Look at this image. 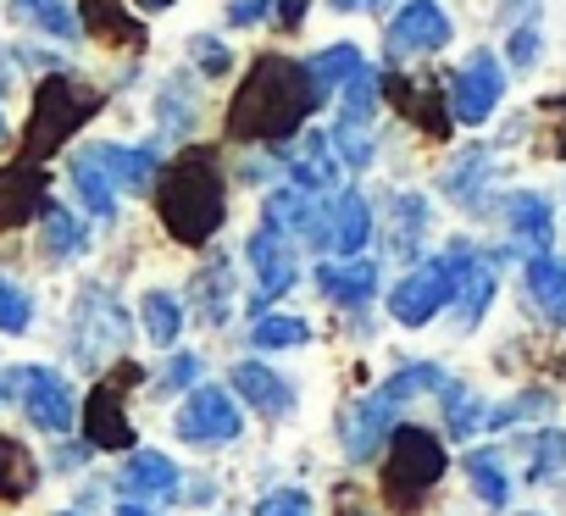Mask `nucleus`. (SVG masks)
Instances as JSON below:
<instances>
[{
  "label": "nucleus",
  "mask_w": 566,
  "mask_h": 516,
  "mask_svg": "<svg viewBox=\"0 0 566 516\" xmlns=\"http://www.w3.org/2000/svg\"><path fill=\"white\" fill-rule=\"evenodd\" d=\"M317 106L323 101L312 89L306 62L266 51V56H255V67L244 73V84L228 106V139H239V145H290Z\"/></svg>",
  "instance_id": "obj_1"
},
{
  "label": "nucleus",
  "mask_w": 566,
  "mask_h": 516,
  "mask_svg": "<svg viewBox=\"0 0 566 516\" xmlns=\"http://www.w3.org/2000/svg\"><path fill=\"white\" fill-rule=\"evenodd\" d=\"M156 211L178 244H211V233L228 217V178H222L217 150L206 145L178 150L156 178Z\"/></svg>",
  "instance_id": "obj_2"
},
{
  "label": "nucleus",
  "mask_w": 566,
  "mask_h": 516,
  "mask_svg": "<svg viewBox=\"0 0 566 516\" xmlns=\"http://www.w3.org/2000/svg\"><path fill=\"white\" fill-rule=\"evenodd\" d=\"M101 106H106L101 89H90V84H78V78H67V73L45 78L40 95H34V117H29V128H23V161H45L51 150H62Z\"/></svg>",
  "instance_id": "obj_3"
},
{
  "label": "nucleus",
  "mask_w": 566,
  "mask_h": 516,
  "mask_svg": "<svg viewBox=\"0 0 566 516\" xmlns=\"http://www.w3.org/2000/svg\"><path fill=\"white\" fill-rule=\"evenodd\" d=\"M384 450H389V461H384V499H389L400 516H417L422 499H428V488L444 477L450 455H444L439 433H428V428H417V422L395 428Z\"/></svg>",
  "instance_id": "obj_4"
},
{
  "label": "nucleus",
  "mask_w": 566,
  "mask_h": 516,
  "mask_svg": "<svg viewBox=\"0 0 566 516\" xmlns=\"http://www.w3.org/2000/svg\"><path fill=\"white\" fill-rule=\"evenodd\" d=\"M467 267H472V250H467V244H450L444 255H428V262H422L411 278L395 284L389 317H395L400 328H428V323L439 317V306H450V301L461 295Z\"/></svg>",
  "instance_id": "obj_5"
},
{
  "label": "nucleus",
  "mask_w": 566,
  "mask_h": 516,
  "mask_svg": "<svg viewBox=\"0 0 566 516\" xmlns=\"http://www.w3.org/2000/svg\"><path fill=\"white\" fill-rule=\"evenodd\" d=\"M123 345H128V312L117 306V295L101 289V284L84 289L78 306H73V356H78V367H106V361L123 356Z\"/></svg>",
  "instance_id": "obj_6"
},
{
  "label": "nucleus",
  "mask_w": 566,
  "mask_h": 516,
  "mask_svg": "<svg viewBox=\"0 0 566 516\" xmlns=\"http://www.w3.org/2000/svg\"><path fill=\"white\" fill-rule=\"evenodd\" d=\"M0 394H18V400H23V411H29V422H34V428H45V433H67V428H73V417H78L67 378H62V372H51V367L7 372V378H0Z\"/></svg>",
  "instance_id": "obj_7"
},
{
  "label": "nucleus",
  "mask_w": 566,
  "mask_h": 516,
  "mask_svg": "<svg viewBox=\"0 0 566 516\" xmlns=\"http://www.w3.org/2000/svg\"><path fill=\"white\" fill-rule=\"evenodd\" d=\"M500 95H505V67H500L494 51H472L450 78V112L467 128H483L500 112Z\"/></svg>",
  "instance_id": "obj_8"
},
{
  "label": "nucleus",
  "mask_w": 566,
  "mask_h": 516,
  "mask_svg": "<svg viewBox=\"0 0 566 516\" xmlns=\"http://www.w3.org/2000/svg\"><path fill=\"white\" fill-rule=\"evenodd\" d=\"M128 383H139L134 361H123L106 383L90 389V400H84V439H90V450H134V428H128V411H123V389Z\"/></svg>",
  "instance_id": "obj_9"
},
{
  "label": "nucleus",
  "mask_w": 566,
  "mask_h": 516,
  "mask_svg": "<svg viewBox=\"0 0 566 516\" xmlns=\"http://www.w3.org/2000/svg\"><path fill=\"white\" fill-rule=\"evenodd\" d=\"M244 255H250V267H255V317H261V306H272L277 295H290L295 284H301V262H295V244H290V233H277L272 222H261L255 233H250V244H244Z\"/></svg>",
  "instance_id": "obj_10"
},
{
  "label": "nucleus",
  "mask_w": 566,
  "mask_h": 516,
  "mask_svg": "<svg viewBox=\"0 0 566 516\" xmlns=\"http://www.w3.org/2000/svg\"><path fill=\"white\" fill-rule=\"evenodd\" d=\"M172 428H178L184 444H228V439H239L244 422H239V406L228 400V389L200 383V389H189V400L178 406Z\"/></svg>",
  "instance_id": "obj_11"
},
{
  "label": "nucleus",
  "mask_w": 566,
  "mask_h": 516,
  "mask_svg": "<svg viewBox=\"0 0 566 516\" xmlns=\"http://www.w3.org/2000/svg\"><path fill=\"white\" fill-rule=\"evenodd\" d=\"M450 18L439 0H406L389 23V62L395 56H428V51H444L450 45Z\"/></svg>",
  "instance_id": "obj_12"
},
{
  "label": "nucleus",
  "mask_w": 566,
  "mask_h": 516,
  "mask_svg": "<svg viewBox=\"0 0 566 516\" xmlns=\"http://www.w3.org/2000/svg\"><path fill=\"white\" fill-rule=\"evenodd\" d=\"M389 106L417 128V134H428V139H450V123H455V112H450V101L439 95V84L433 78H406V73H389Z\"/></svg>",
  "instance_id": "obj_13"
},
{
  "label": "nucleus",
  "mask_w": 566,
  "mask_h": 516,
  "mask_svg": "<svg viewBox=\"0 0 566 516\" xmlns=\"http://www.w3.org/2000/svg\"><path fill=\"white\" fill-rule=\"evenodd\" d=\"M45 167L40 161H18V167H0V233L7 228H23L29 217H40L51 200H45Z\"/></svg>",
  "instance_id": "obj_14"
},
{
  "label": "nucleus",
  "mask_w": 566,
  "mask_h": 516,
  "mask_svg": "<svg viewBox=\"0 0 566 516\" xmlns=\"http://www.w3.org/2000/svg\"><path fill=\"white\" fill-rule=\"evenodd\" d=\"M266 222L290 239H306V244H328V211H317L306 200V189H272L266 194Z\"/></svg>",
  "instance_id": "obj_15"
},
{
  "label": "nucleus",
  "mask_w": 566,
  "mask_h": 516,
  "mask_svg": "<svg viewBox=\"0 0 566 516\" xmlns=\"http://www.w3.org/2000/svg\"><path fill=\"white\" fill-rule=\"evenodd\" d=\"M395 411H400V406L384 400V394L350 406V422H345V455H350V461H373V455L389 444V433H395Z\"/></svg>",
  "instance_id": "obj_16"
},
{
  "label": "nucleus",
  "mask_w": 566,
  "mask_h": 516,
  "mask_svg": "<svg viewBox=\"0 0 566 516\" xmlns=\"http://www.w3.org/2000/svg\"><path fill=\"white\" fill-rule=\"evenodd\" d=\"M283 161H290V183L295 189H334L339 183V150H334V134H312L301 139V150H283Z\"/></svg>",
  "instance_id": "obj_17"
},
{
  "label": "nucleus",
  "mask_w": 566,
  "mask_h": 516,
  "mask_svg": "<svg viewBox=\"0 0 566 516\" xmlns=\"http://www.w3.org/2000/svg\"><path fill=\"white\" fill-rule=\"evenodd\" d=\"M233 394H239L244 406H255L261 417H272V422L295 411V389L283 383L272 367H261V361H239V367H233Z\"/></svg>",
  "instance_id": "obj_18"
},
{
  "label": "nucleus",
  "mask_w": 566,
  "mask_h": 516,
  "mask_svg": "<svg viewBox=\"0 0 566 516\" xmlns=\"http://www.w3.org/2000/svg\"><path fill=\"white\" fill-rule=\"evenodd\" d=\"M90 156L106 167V178L117 189H134V194H150L156 178H161V156L150 145H139V150H128V145H95Z\"/></svg>",
  "instance_id": "obj_19"
},
{
  "label": "nucleus",
  "mask_w": 566,
  "mask_h": 516,
  "mask_svg": "<svg viewBox=\"0 0 566 516\" xmlns=\"http://www.w3.org/2000/svg\"><path fill=\"white\" fill-rule=\"evenodd\" d=\"M367 239H373V211H367L361 189H339L328 200V250L334 255H361Z\"/></svg>",
  "instance_id": "obj_20"
},
{
  "label": "nucleus",
  "mask_w": 566,
  "mask_h": 516,
  "mask_svg": "<svg viewBox=\"0 0 566 516\" xmlns=\"http://www.w3.org/2000/svg\"><path fill=\"white\" fill-rule=\"evenodd\" d=\"M522 295L538 306L544 323L566 328V267L549 262V255H527L522 262Z\"/></svg>",
  "instance_id": "obj_21"
},
{
  "label": "nucleus",
  "mask_w": 566,
  "mask_h": 516,
  "mask_svg": "<svg viewBox=\"0 0 566 516\" xmlns=\"http://www.w3.org/2000/svg\"><path fill=\"white\" fill-rule=\"evenodd\" d=\"M422 244H428V200L417 189H400L389 200V255L395 262H417Z\"/></svg>",
  "instance_id": "obj_22"
},
{
  "label": "nucleus",
  "mask_w": 566,
  "mask_h": 516,
  "mask_svg": "<svg viewBox=\"0 0 566 516\" xmlns=\"http://www.w3.org/2000/svg\"><path fill=\"white\" fill-rule=\"evenodd\" d=\"M84 34L101 40V45H117V51H145V29L128 18L123 0H84Z\"/></svg>",
  "instance_id": "obj_23"
},
{
  "label": "nucleus",
  "mask_w": 566,
  "mask_h": 516,
  "mask_svg": "<svg viewBox=\"0 0 566 516\" xmlns=\"http://www.w3.org/2000/svg\"><path fill=\"white\" fill-rule=\"evenodd\" d=\"M500 217H505V228H511L516 239H527V244H538V250L555 239V211H549V200L533 194V189L505 194V200H500Z\"/></svg>",
  "instance_id": "obj_24"
},
{
  "label": "nucleus",
  "mask_w": 566,
  "mask_h": 516,
  "mask_svg": "<svg viewBox=\"0 0 566 516\" xmlns=\"http://www.w3.org/2000/svg\"><path fill=\"white\" fill-rule=\"evenodd\" d=\"M317 289L339 306H367L373 289H378V267L361 262V255H350V262H339V267H317Z\"/></svg>",
  "instance_id": "obj_25"
},
{
  "label": "nucleus",
  "mask_w": 566,
  "mask_h": 516,
  "mask_svg": "<svg viewBox=\"0 0 566 516\" xmlns=\"http://www.w3.org/2000/svg\"><path fill=\"white\" fill-rule=\"evenodd\" d=\"M189 301H195V312H200V323H206V328H222V323H228V312H233V273H228L222 255H217L211 267H200V273H195Z\"/></svg>",
  "instance_id": "obj_26"
},
{
  "label": "nucleus",
  "mask_w": 566,
  "mask_h": 516,
  "mask_svg": "<svg viewBox=\"0 0 566 516\" xmlns=\"http://www.w3.org/2000/svg\"><path fill=\"white\" fill-rule=\"evenodd\" d=\"M178 466L161 455V450H134L128 466H123V488L128 494H156V499H172L178 494Z\"/></svg>",
  "instance_id": "obj_27"
},
{
  "label": "nucleus",
  "mask_w": 566,
  "mask_h": 516,
  "mask_svg": "<svg viewBox=\"0 0 566 516\" xmlns=\"http://www.w3.org/2000/svg\"><path fill=\"white\" fill-rule=\"evenodd\" d=\"M461 211H483V194H489V156L483 150H467L450 172H444V183H439Z\"/></svg>",
  "instance_id": "obj_28"
},
{
  "label": "nucleus",
  "mask_w": 566,
  "mask_h": 516,
  "mask_svg": "<svg viewBox=\"0 0 566 516\" xmlns=\"http://www.w3.org/2000/svg\"><path fill=\"white\" fill-rule=\"evenodd\" d=\"M306 73H312L317 101H328L334 89H345V84L361 73V51H356V45H328L323 56H312V62H306Z\"/></svg>",
  "instance_id": "obj_29"
},
{
  "label": "nucleus",
  "mask_w": 566,
  "mask_h": 516,
  "mask_svg": "<svg viewBox=\"0 0 566 516\" xmlns=\"http://www.w3.org/2000/svg\"><path fill=\"white\" fill-rule=\"evenodd\" d=\"M73 189H78V200H84V211H90V217H101V222H112V217H117L112 178H106V167H101L90 150L73 161Z\"/></svg>",
  "instance_id": "obj_30"
},
{
  "label": "nucleus",
  "mask_w": 566,
  "mask_h": 516,
  "mask_svg": "<svg viewBox=\"0 0 566 516\" xmlns=\"http://www.w3.org/2000/svg\"><path fill=\"white\" fill-rule=\"evenodd\" d=\"M467 477H472V488H478V499L489 505V510H505L511 505V477H505V466H500V450H467Z\"/></svg>",
  "instance_id": "obj_31"
},
{
  "label": "nucleus",
  "mask_w": 566,
  "mask_h": 516,
  "mask_svg": "<svg viewBox=\"0 0 566 516\" xmlns=\"http://www.w3.org/2000/svg\"><path fill=\"white\" fill-rule=\"evenodd\" d=\"M560 466H566V433L560 428H538V433L522 439V477L527 483H544Z\"/></svg>",
  "instance_id": "obj_32"
},
{
  "label": "nucleus",
  "mask_w": 566,
  "mask_h": 516,
  "mask_svg": "<svg viewBox=\"0 0 566 516\" xmlns=\"http://www.w3.org/2000/svg\"><path fill=\"white\" fill-rule=\"evenodd\" d=\"M139 317H145L150 345H161V350H172V345H178V334H184V301H178V295L150 289V295L139 301Z\"/></svg>",
  "instance_id": "obj_33"
},
{
  "label": "nucleus",
  "mask_w": 566,
  "mask_h": 516,
  "mask_svg": "<svg viewBox=\"0 0 566 516\" xmlns=\"http://www.w3.org/2000/svg\"><path fill=\"white\" fill-rule=\"evenodd\" d=\"M40 250L51 255V262H67V255H78L84 250V228H78V217L73 211H62V206H45L40 211Z\"/></svg>",
  "instance_id": "obj_34"
},
{
  "label": "nucleus",
  "mask_w": 566,
  "mask_h": 516,
  "mask_svg": "<svg viewBox=\"0 0 566 516\" xmlns=\"http://www.w3.org/2000/svg\"><path fill=\"white\" fill-rule=\"evenodd\" d=\"M444 428L455 433V439H472L478 428H489V417H483V406H478V394L467 389V383H450L444 378Z\"/></svg>",
  "instance_id": "obj_35"
},
{
  "label": "nucleus",
  "mask_w": 566,
  "mask_h": 516,
  "mask_svg": "<svg viewBox=\"0 0 566 516\" xmlns=\"http://www.w3.org/2000/svg\"><path fill=\"white\" fill-rule=\"evenodd\" d=\"M489 301H494V262L483 255V262H472V267H467V278H461V295H455V306H461V323L472 328V323L489 312Z\"/></svg>",
  "instance_id": "obj_36"
},
{
  "label": "nucleus",
  "mask_w": 566,
  "mask_h": 516,
  "mask_svg": "<svg viewBox=\"0 0 566 516\" xmlns=\"http://www.w3.org/2000/svg\"><path fill=\"white\" fill-rule=\"evenodd\" d=\"M34 461H29V450L23 444H12V439H0V499H23V494H34Z\"/></svg>",
  "instance_id": "obj_37"
},
{
  "label": "nucleus",
  "mask_w": 566,
  "mask_h": 516,
  "mask_svg": "<svg viewBox=\"0 0 566 516\" xmlns=\"http://www.w3.org/2000/svg\"><path fill=\"white\" fill-rule=\"evenodd\" d=\"M433 389H444V372L433 367V361H411V367H400L378 394L384 400H395V406H406V400H417V394H433Z\"/></svg>",
  "instance_id": "obj_38"
},
{
  "label": "nucleus",
  "mask_w": 566,
  "mask_h": 516,
  "mask_svg": "<svg viewBox=\"0 0 566 516\" xmlns=\"http://www.w3.org/2000/svg\"><path fill=\"white\" fill-rule=\"evenodd\" d=\"M18 18L34 23L40 34H56V40H78V29H84L62 0H18Z\"/></svg>",
  "instance_id": "obj_39"
},
{
  "label": "nucleus",
  "mask_w": 566,
  "mask_h": 516,
  "mask_svg": "<svg viewBox=\"0 0 566 516\" xmlns=\"http://www.w3.org/2000/svg\"><path fill=\"white\" fill-rule=\"evenodd\" d=\"M306 339H312L306 317H255V328H250L255 350H290V345H306Z\"/></svg>",
  "instance_id": "obj_40"
},
{
  "label": "nucleus",
  "mask_w": 566,
  "mask_h": 516,
  "mask_svg": "<svg viewBox=\"0 0 566 516\" xmlns=\"http://www.w3.org/2000/svg\"><path fill=\"white\" fill-rule=\"evenodd\" d=\"M378 89H384V78L378 73H356L350 84H345V106H339V123H356V128H367V117L378 112Z\"/></svg>",
  "instance_id": "obj_41"
},
{
  "label": "nucleus",
  "mask_w": 566,
  "mask_h": 516,
  "mask_svg": "<svg viewBox=\"0 0 566 516\" xmlns=\"http://www.w3.org/2000/svg\"><path fill=\"white\" fill-rule=\"evenodd\" d=\"M156 117H161V128L189 134V123H195V95H189L184 78H167V89H161V101H156Z\"/></svg>",
  "instance_id": "obj_42"
},
{
  "label": "nucleus",
  "mask_w": 566,
  "mask_h": 516,
  "mask_svg": "<svg viewBox=\"0 0 566 516\" xmlns=\"http://www.w3.org/2000/svg\"><path fill=\"white\" fill-rule=\"evenodd\" d=\"M544 411H555L549 389H527V394H516V400L494 406V411H489V428H511V422H522V417H544Z\"/></svg>",
  "instance_id": "obj_43"
},
{
  "label": "nucleus",
  "mask_w": 566,
  "mask_h": 516,
  "mask_svg": "<svg viewBox=\"0 0 566 516\" xmlns=\"http://www.w3.org/2000/svg\"><path fill=\"white\" fill-rule=\"evenodd\" d=\"M29 323H34V301L0 278V334H29Z\"/></svg>",
  "instance_id": "obj_44"
},
{
  "label": "nucleus",
  "mask_w": 566,
  "mask_h": 516,
  "mask_svg": "<svg viewBox=\"0 0 566 516\" xmlns=\"http://www.w3.org/2000/svg\"><path fill=\"white\" fill-rule=\"evenodd\" d=\"M189 56H195V67H200L206 78H222V73H233V51H228L217 34H195V40H189Z\"/></svg>",
  "instance_id": "obj_45"
},
{
  "label": "nucleus",
  "mask_w": 566,
  "mask_h": 516,
  "mask_svg": "<svg viewBox=\"0 0 566 516\" xmlns=\"http://www.w3.org/2000/svg\"><path fill=\"white\" fill-rule=\"evenodd\" d=\"M334 150H339V161L356 167V172L373 161V139H367V128H356V123H339V128H334Z\"/></svg>",
  "instance_id": "obj_46"
},
{
  "label": "nucleus",
  "mask_w": 566,
  "mask_h": 516,
  "mask_svg": "<svg viewBox=\"0 0 566 516\" xmlns=\"http://www.w3.org/2000/svg\"><path fill=\"white\" fill-rule=\"evenodd\" d=\"M255 516H312V494H301V488H277V494H266V499L255 505Z\"/></svg>",
  "instance_id": "obj_47"
},
{
  "label": "nucleus",
  "mask_w": 566,
  "mask_h": 516,
  "mask_svg": "<svg viewBox=\"0 0 566 516\" xmlns=\"http://www.w3.org/2000/svg\"><path fill=\"white\" fill-rule=\"evenodd\" d=\"M195 378H200V356H189V350H184V356H172V361H167V372H161V383H167V389H189Z\"/></svg>",
  "instance_id": "obj_48"
},
{
  "label": "nucleus",
  "mask_w": 566,
  "mask_h": 516,
  "mask_svg": "<svg viewBox=\"0 0 566 516\" xmlns=\"http://www.w3.org/2000/svg\"><path fill=\"white\" fill-rule=\"evenodd\" d=\"M511 62H516V67H522V73H527V67H533V62H538V34H533V23H527V29H516V34H511Z\"/></svg>",
  "instance_id": "obj_49"
},
{
  "label": "nucleus",
  "mask_w": 566,
  "mask_h": 516,
  "mask_svg": "<svg viewBox=\"0 0 566 516\" xmlns=\"http://www.w3.org/2000/svg\"><path fill=\"white\" fill-rule=\"evenodd\" d=\"M272 7H277V12H272V23H277V29H301L312 0H272Z\"/></svg>",
  "instance_id": "obj_50"
},
{
  "label": "nucleus",
  "mask_w": 566,
  "mask_h": 516,
  "mask_svg": "<svg viewBox=\"0 0 566 516\" xmlns=\"http://www.w3.org/2000/svg\"><path fill=\"white\" fill-rule=\"evenodd\" d=\"M255 18H266L261 0H233V7H228V23H233V29H250Z\"/></svg>",
  "instance_id": "obj_51"
},
{
  "label": "nucleus",
  "mask_w": 566,
  "mask_h": 516,
  "mask_svg": "<svg viewBox=\"0 0 566 516\" xmlns=\"http://www.w3.org/2000/svg\"><path fill=\"white\" fill-rule=\"evenodd\" d=\"M334 494H339V516H373V510H367V499H361V488H356V483H345V488H334Z\"/></svg>",
  "instance_id": "obj_52"
},
{
  "label": "nucleus",
  "mask_w": 566,
  "mask_h": 516,
  "mask_svg": "<svg viewBox=\"0 0 566 516\" xmlns=\"http://www.w3.org/2000/svg\"><path fill=\"white\" fill-rule=\"evenodd\" d=\"M18 89V67H12V51H0V95Z\"/></svg>",
  "instance_id": "obj_53"
},
{
  "label": "nucleus",
  "mask_w": 566,
  "mask_h": 516,
  "mask_svg": "<svg viewBox=\"0 0 566 516\" xmlns=\"http://www.w3.org/2000/svg\"><path fill=\"white\" fill-rule=\"evenodd\" d=\"M361 7H378V0H334V12H361Z\"/></svg>",
  "instance_id": "obj_54"
},
{
  "label": "nucleus",
  "mask_w": 566,
  "mask_h": 516,
  "mask_svg": "<svg viewBox=\"0 0 566 516\" xmlns=\"http://www.w3.org/2000/svg\"><path fill=\"white\" fill-rule=\"evenodd\" d=\"M139 12H167V7H178V0H134Z\"/></svg>",
  "instance_id": "obj_55"
},
{
  "label": "nucleus",
  "mask_w": 566,
  "mask_h": 516,
  "mask_svg": "<svg viewBox=\"0 0 566 516\" xmlns=\"http://www.w3.org/2000/svg\"><path fill=\"white\" fill-rule=\"evenodd\" d=\"M117 516H156V510H145V505H123Z\"/></svg>",
  "instance_id": "obj_56"
},
{
  "label": "nucleus",
  "mask_w": 566,
  "mask_h": 516,
  "mask_svg": "<svg viewBox=\"0 0 566 516\" xmlns=\"http://www.w3.org/2000/svg\"><path fill=\"white\" fill-rule=\"evenodd\" d=\"M7 139H12V134H7V117H0V145H7Z\"/></svg>",
  "instance_id": "obj_57"
},
{
  "label": "nucleus",
  "mask_w": 566,
  "mask_h": 516,
  "mask_svg": "<svg viewBox=\"0 0 566 516\" xmlns=\"http://www.w3.org/2000/svg\"><path fill=\"white\" fill-rule=\"evenodd\" d=\"M62 516H84V510H62Z\"/></svg>",
  "instance_id": "obj_58"
}]
</instances>
